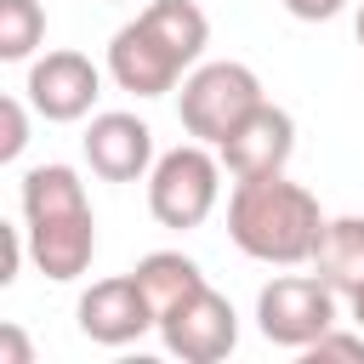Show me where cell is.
<instances>
[{
  "label": "cell",
  "mask_w": 364,
  "mask_h": 364,
  "mask_svg": "<svg viewBox=\"0 0 364 364\" xmlns=\"http://www.w3.org/2000/svg\"><path fill=\"white\" fill-rule=\"evenodd\" d=\"M210 46V17L193 0H148L108 40V80L131 97L176 91L182 68H193Z\"/></svg>",
  "instance_id": "cell-1"
},
{
  "label": "cell",
  "mask_w": 364,
  "mask_h": 364,
  "mask_svg": "<svg viewBox=\"0 0 364 364\" xmlns=\"http://www.w3.org/2000/svg\"><path fill=\"white\" fill-rule=\"evenodd\" d=\"M324 210L318 199L290 182L284 171L273 176H239L233 193H228V239L250 256V262H267V267H301L313 262L318 239H324Z\"/></svg>",
  "instance_id": "cell-2"
},
{
  "label": "cell",
  "mask_w": 364,
  "mask_h": 364,
  "mask_svg": "<svg viewBox=\"0 0 364 364\" xmlns=\"http://www.w3.org/2000/svg\"><path fill=\"white\" fill-rule=\"evenodd\" d=\"M262 102H267V91H262L256 68L233 63V57L228 63H193L188 80H182V91H176L182 131L193 142H210V148H222L245 125V114H256Z\"/></svg>",
  "instance_id": "cell-3"
},
{
  "label": "cell",
  "mask_w": 364,
  "mask_h": 364,
  "mask_svg": "<svg viewBox=\"0 0 364 364\" xmlns=\"http://www.w3.org/2000/svg\"><path fill=\"white\" fill-rule=\"evenodd\" d=\"M222 199V154H210V142H182L171 154L154 159L148 171V210L159 228H199Z\"/></svg>",
  "instance_id": "cell-4"
},
{
  "label": "cell",
  "mask_w": 364,
  "mask_h": 364,
  "mask_svg": "<svg viewBox=\"0 0 364 364\" xmlns=\"http://www.w3.org/2000/svg\"><path fill=\"white\" fill-rule=\"evenodd\" d=\"M336 324V290L318 273H279L273 284H262L256 296V330L273 347H313L324 330Z\"/></svg>",
  "instance_id": "cell-5"
},
{
  "label": "cell",
  "mask_w": 364,
  "mask_h": 364,
  "mask_svg": "<svg viewBox=\"0 0 364 364\" xmlns=\"http://www.w3.org/2000/svg\"><path fill=\"white\" fill-rule=\"evenodd\" d=\"M23 97L34 102L40 119L74 125V119H85V114L97 108V97H102V68H97L85 51H68V46H63V51H46V57L28 63Z\"/></svg>",
  "instance_id": "cell-6"
},
{
  "label": "cell",
  "mask_w": 364,
  "mask_h": 364,
  "mask_svg": "<svg viewBox=\"0 0 364 364\" xmlns=\"http://www.w3.org/2000/svg\"><path fill=\"white\" fill-rule=\"evenodd\" d=\"M159 341L182 358V364H216L239 347V313L222 290H193L182 307H171L159 318Z\"/></svg>",
  "instance_id": "cell-7"
},
{
  "label": "cell",
  "mask_w": 364,
  "mask_h": 364,
  "mask_svg": "<svg viewBox=\"0 0 364 364\" xmlns=\"http://www.w3.org/2000/svg\"><path fill=\"white\" fill-rule=\"evenodd\" d=\"M74 318H80V336H91L97 347H125V341H136L142 330H159V318H154V307H148L136 273L97 279V284L80 296Z\"/></svg>",
  "instance_id": "cell-8"
},
{
  "label": "cell",
  "mask_w": 364,
  "mask_h": 364,
  "mask_svg": "<svg viewBox=\"0 0 364 364\" xmlns=\"http://www.w3.org/2000/svg\"><path fill=\"white\" fill-rule=\"evenodd\" d=\"M85 165L102 176V182H142L154 171V131L148 119L136 114H91L85 125Z\"/></svg>",
  "instance_id": "cell-9"
},
{
  "label": "cell",
  "mask_w": 364,
  "mask_h": 364,
  "mask_svg": "<svg viewBox=\"0 0 364 364\" xmlns=\"http://www.w3.org/2000/svg\"><path fill=\"white\" fill-rule=\"evenodd\" d=\"M222 154V171L239 182V176H273L290 165L296 154V119L279 108V102H262L256 114H245V125L216 148Z\"/></svg>",
  "instance_id": "cell-10"
},
{
  "label": "cell",
  "mask_w": 364,
  "mask_h": 364,
  "mask_svg": "<svg viewBox=\"0 0 364 364\" xmlns=\"http://www.w3.org/2000/svg\"><path fill=\"white\" fill-rule=\"evenodd\" d=\"M23 233H28V262L46 279H57V284L80 279L91 267V256H97V216H91V205L85 210L34 216V222H23Z\"/></svg>",
  "instance_id": "cell-11"
},
{
  "label": "cell",
  "mask_w": 364,
  "mask_h": 364,
  "mask_svg": "<svg viewBox=\"0 0 364 364\" xmlns=\"http://www.w3.org/2000/svg\"><path fill=\"white\" fill-rule=\"evenodd\" d=\"M313 273L336 296H358L364 290V216H330L324 222V239L313 250Z\"/></svg>",
  "instance_id": "cell-12"
},
{
  "label": "cell",
  "mask_w": 364,
  "mask_h": 364,
  "mask_svg": "<svg viewBox=\"0 0 364 364\" xmlns=\"http://www.w3.org/2000/svg\"><path fill=\"white\" fill-rule=\"evenodd\" d=\"M131 273H136V284H142V296H148L154 318H165V313H171V307H182L193 290H205L199 262H193V256H182V250H148Z\"/></svg>",
  "instance_id": "cell-13"
},
{
  "label": "cell",
  "mask_w": 364,
  "mask_h": 364,
  "mask_svg": "<svg viewBox=\"0 0 364 364\" xmlns=\"http://www.w3.org/2000/svg\"><path fill=\"white\" fill-rule=\"evenodd\" d=\"M17 205H23V222H34V216H57V210H85L91 199H85V182L74 165H34L17 182Z\"/></svg>",
  "instance_id": "cell-14"
},
{
  "label": "cell",
  "mask_w": 364,
  "mask_h": 364,
  "mask_svg": "<svg viewBox=\"0 0 364 364\" xmlns=\"http://www.w3.org/2000/svg\"><path fill=\"white\" fill-rule=\"evenodd\" d=\"M40 40H46V6L40 0H0V57L28 63Z\"/></svg>",
  "instance_id": "cell-15"
},
{
  "label": "cell",
  "mask_w": 364,
  "mask_h": 364,
  "mask_svg": "<svg viewBox=\"0 0 364 364\" xmlns=\"http://www.w3.org/2000/svg\"><path fill=\"white\" fill-rule=\"evenodd\" d=\"M28 97H0V159L11 165V159H23V148H28Z\"/></svg>",
  "instance_id": "cell-16"
},
{
  "label": "cell",
  "mask_w": 364,
  "mask_h": 364,
  "mask_svg": "<svg viewBox=\"0 0 364 364\" xmlns=\"http://www.w3.org/2000/svg\"><path fill=\"white\" fill-rule=\"evenodd\" d=\"M301 358H307V364H318V358H358V364H364V330H336V324H330L313 347H301Z\"/></svg>",
  "instance_id": "cell-17"
},
{
  "label": "cell",
  "mask_w": 364,
  "mask_h": 364,
  "mask_svg": "<svg viewBox=\"0 0 364 364\" xmlns=\"http://www.w3.org/2000/svg\"><path fill=\"white\" fill-rule=\"evenodd\" d=\"M284 11H290L296 23H330V17L347 11V0H284Z\"/></svg>",
  "instance_id": "cell-18"
},
{
  "label": "cell",
  "mask_w": 364,
  "mask_h": 364,
  "mask_svg": "<svg viewBox=\"0 0 364 364\" xmlns=\"http://www.w3.org/2000/svg\"><path fill=\"white\" fill-rule=\"evenodd\" d=\"M0 364H34V347L17 324H0Z\"/></svg>",
  "instance_id": "cell-19"
},
{
  "label": "cell",
  "mask_w": 364,
  "mask_h": 364,
  "mask_svg": "<svg viewBox=\"0 0 364 364\" xmlns=\"http://www.w3.org/2000/svg\"><path fill=\"white\" fill-rule=\"evenodd\" d=\"M347 307H353V324L364 330V290H358V296H347Z\"/></svg>",
  "instance_id": "cell-20"
},
{
  "label": "cell",
  "mask_w": 364,
  "mask_h": 364,
  "mask_svg": "<svg viewBox=\"0 0 364 364\" xmlns=\"http://www.w3.org/2000/svg\"><path fill=\"white\" fill-rule=\"evenodd\" d=\"M353 34H358V46H364V6H358V17H353Z\"/></svg>",
  "instance_id": "cell-21"
}]
</instances>
